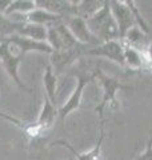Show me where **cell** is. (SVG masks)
I'll list each match as a JSON object with an SVG mask.
<instances>
[{"instance_id": "603a6c76", "label": "cell", "mask_w": 152, "mask_h": 160, "mask_svg": "<svg viewBox=\"0 0 152 160\" xmlns=\"http://www.w3.org/2000/svg\"><path fill=\"white\" fill-rule=\"evenodd\" d=\"M143 53H144V59H145V68H149L152 71V42L149 43L147 51H144Z\"/></svg>"}, {"instance_id": "277c9868", "label": "cell", "mask_w": 152, "mask_h": 160, "mask_svg": "<svg viewBox=\"0 0 152 160\" xmlns=\"http://www.w3.org/2000/svg\"><path fill=\"white\" fill-rule=\"evenodd\" d=\"M92 80H95L94 73H79L78 76H76V83H75L73 88L71 89L69 96L67 98V100H65L62 106L59 107V118L62 120L69 116L76 109H79V107L82 106L84 89Z\"/></svg>"}, {"instance_id": "44dd1931", "label": "cell", "mask_w": 152, "mask_h": 160, "mask_svg": "<svg viewBox=\"0 0 152 160\" xmlns=\"http://www.w3.org/2000/svg\"><path fill=\"white\" fill-rule=\"evenodd\" d=\"M0 119L7 120V122H9V123L15 124V126H16V127L22 128L23 131L25 129V127H27V124H25L24 122H22V120H20V119L15 118V116H11V115H8V113H6V112H0Z\"/></svg>"}, {"instance_id": "8992f818", "label": "cell", "mask_w": 152, "mask_h": 160, "mask_svg": "<svg viewBox=\"0 0 152 160\" xmlns=\"http://www.w3.org/2000/svg\"><path fill=\"white\" fill-rule=\"evenodd\" d=\"M84 56H94V58H104L111 60L120 67L125 68L124 63V44L121 40H112V42L101 43L96 47H91L84 52Z\"/></svg>"}, {"instance_id": "d6986e66", "label": "cell", "mask_w": 152, "mask_h": 160, "mask_svg": "<svg viewBox=\"0 0 152 160\" xmlns=\"http://www.w3.org/2000/svg\"><path fill=\"white\" fill-rule=\"evenodd\" d=\"M22 26L23 24L15 23L13 20L7 18L6 15L0 13V36H3L4 39L12 36V35H16L19 32V29L22 28Z\"/></svg>"}, {"instance_id": "6da1fadb", "label": "cell", "mask_w": 152, "mask_h": 160, "mask_svg": "<svg viewBox=\"0 0 152 160\" xmlns=\"http://www.w3.org/2000/svg\"><path fill=\"white\" fill-rule=\"evenodd\" d=\"M87 26L94 36L100 40V43L120 40L119 29L109 8V2H104L103 7L87 20Z\"/></svg>"}, {"instance_id": "7a4b0ae2", "label": "cell", "mask_w": 152, "mask_h": 160, "mask_svg": "<svg viewBox=\"0 0 152 160\" xmlns=\"http://www.w3.org/2000/svg\"><path fill=\"white\" fill-rule=\"evenodd\" d=\"M95 79H98V82L100 83L101 89H103V95H101L100 103L96 106L95 111L98 112L100 118V123L104 122V112L107 108H118V100H116V95L121 89H125L127 87L123 86L116 78L108 76L105 75L100 68H98L94 72Z\"/></svg>"}, {"instance_id": "9c48e42d", "label": "cell", "mask_w": 152, "mask_h": 160, "mask_svg": "<svg viewBox=\"0 0 152 160\" xmlns=\"http://www.w3.org/2000/svg\"><path fill=\"white\" fill-rule=\"evenodd\" d=\"M104 122L100 123V133L99 138L96 140L95 146L88 149L85 152H78L76 149L71 146L68 142L65 140H56V142H52V146H60L67 148L71 153H73V156L76 158V160H103V153H101V148H103V142H104Z\"/></svg>"}, {"instance_id": "2e32d148", "label": "cell", "mask_w": 152, "mask_h": 160, "mask_svg": "<svg viewBox=\"0 0 152 160\" xmlns=\"http://www.w3.org/2000/svg\"><path fill=\"white\" fill-rule=\"evenodd\" d=\"M59 22H64V19L58 16V15L49 13L42 8H38V7H36V9H33L31 13L27 15V23L39 24V26H44V27H49Z\"/></svg>"}, {"instance_id": "ac0fdd59", "label": "cell", "mask_w": 152, "mask_h": 160, "mask_svg": "<svg viewBox=\"0 0 152 160\" xmlns=\"http://www.w3.org/2000/svg\"><path fill=\"white\" fill-rule=\"evenodd\" d=\"M103 4L104 2H100V0H83V2H78V13H76V16L82 18L84 20H88L103 7Z\"/></svg>"}, {"instance_id": "5b68a950", "label": "cell", "mask_w": 152, "mask_h": 160, "mask_svg": "<svg viewBox=\"0 0 152 160\" xmlns=\"http://www.w3.org/2000/svg\"><path fill=\"white\" fill-rule=\"evenodd\" d=\"M47 28H48L47 43L52 48V51H69V49L85 47L78 43V40L72 36V33L69 32V29L65 26L64 22L55 23Z\"/></svg>"}, {"instance_id": "ffe728a7", "label": "cell", "mask_w": 152, "mask_h": 160, "mask_svg": "<svg viewBox=\"0 0 152 160\" xmlns=\"http://www.w3.org/2000/svg\"><path fill=\"white\" fill-rule=\"evenodd\" d=\"M125 4L128 6V8L131 9V12L134 15V19H135V23H136V27H139L141 31H143L145 35L149 33V27H148V23L144 20V18L141 16V13L139 11L138 6H136V3L134 0H124Z\"/></svg>"}, {"instance_id": "52a82bcc", "label": "cell", "mask_w": 152, "mask_h": 160, "mask_svg": "<svg viewBox=\"0 0 152 160\" xmlns=\"http://www.w3.org/2000/svg\"><path fill=\"white\" fill-rule=\"evenodd\" d=\"M64 23L68 27L69 32L72 33V36L78 40L79 44L89 47V48L101 44L100 40L96 39L92 35V32L89 31V28L87 26V20H84L79 16H71V18L64 19Z\"/></svg>"}, {"instance_id": "7c38bea8", "label": "cell", "mask_w": 152, "mask_h": 160, "mask_svg": "<svg viewBox=\"0 0 152 160\" xmlns=\"http://www.w3.org/2000/svg\"><path fill=\"white\" fill-rule=\"evenodd\" d=\"M7 42L12 43L23 55L28 53V52H39V53H45V55H51L53 51L52 48L48 46V43L44 42H36V40L20 36V35H12L6 39Z\"/></svg>"}, {"instance_id": "7402d4cb", "label": "cell", "mask_w": 152, "mask_h": 160, "mask_svg": "<svg viewBox=\"0 0 152 160\" xmlns=\"http://www.w3.org/2000/svg\"><path fill=\"white\" fill-rule=\"evenodd\" d=\"M136 160H152V135L148 139V142H147V146H145V149L143 151V153H140Z\"/></svg>"}, {"instance_id": "8fae6325", "label": "cell", "mask_w": 152, "mask_h": 160, "mask_svg": "<svg viewBox=\"0 0 152 160\" xmlns=\"http://www.w3.org/2000/svg\"><path fill=\"white\" fill-rule=\"evenodd\" d=\"M87 49H85V47H80V48L69 49V51H53L49 55V60H51L49 64L53 68V72L59 76L65 68L69 67L71 64H73L80 56H83Z\"/></svg>"}, {"instance_id": "4fadbf2b", "label": "cell", "mask_w": 152, "mask_h": 160, "mask_svg": "<svg viewBox=\"0 0 152 160\" xmlns=\"http://www.w3.org/2000/svg\"><path fill=\"white\" fill-rule=\"evenodd\" d=\"M58 118H59V108L44 96L43 107L39 112V116L36 119V122H35V126L40 129V132H44L53 126Z\"/></svg>"}, {"instance_id": "5bb4252c", "label": "cell", "mask_w": 152, "mask_h": 160, "mask_svg": "<svg viewBox=\"0 0 152 160\" xmlns=\"http://www.w3.org/2000/svg\"><path fill=\"white\" fill-rule=\"evenodd\" d=\"M43 86L45 89V98L52 104H55L58 108V91H59V79L58 75L53 72V68L48 64L43 73Z\"/></svg>"}, {"instance_id": "cb8c5ba5", "label": "cell", "mask_w": 152, "mask_h": 160, "mask_svg": "<svg viewBox=\"0 0 152 160\" xmlns=\"http://www.w3.org/2000/svg\"><path fill=\"white\" fill-rule=\"evenodd\" d=\"M11 3H12V0H0V13L6 15V11L11 6Z\"/></svg>"}, {"instance_id": "30bf717a", "label": "cell", "mask_w": 152, "mask_h": 160, "mask_svg": "<svg viewBox=\"0 0 152 160\" xmlns=\"http://www.w3.org/2000/svg\"><path fill=\"white\" fill-rule=\"evenodd\" d=\"M36 7L63 19L76 16L78 13V2L68 0H36Z\"/></svg>"}, {"instance_id": "e0dca14e", "label": "cell", "mask_w": 152, "mask_h": 160, "mask_svg": "<svg viewBox=\"0 0 152 160\" xmlns=\"http://www.w3.org/2000/svg\"><path fill=\"white\" fill-rule=\"evenodd\" d=\"M16 35L36 40V42H44L47 43V36H48V28L44 26H39V24L33 23H25L22 26V28L19 29V32Z\"/></svg>"}, {"instance_id": "3957f363", "label": "cell", "mask_w": 152, "mask_h": 160, "mask_svg": "<svg viewBox=\"0 0 152 160\" xmlns=\"http://www.w3.org/2000/svg\"><path fill=\"white\" fill-rule=\"evenodd\" d=\"M23 56L24 55L12 43L6 40L3 44H0V63H2L4 71L20 89L28 91V87L23 83L19 75V67L23 60Z\"/></svg>"}, {"instance_id": "ba28073f", "label": "cell", "mask_w": 152, "mask_h": 160, "mask_svg": "<svg viewBox=\"0 0 152 160\" xmlns=\"http://www.w3.org/2000/svg\"><path fill=\"white\" fill-rule=\"evenodd\" d=\"M109 8L112 12V16L116 22V26L119 29V38L120 40L123 39L127 32L131 28L136 26L134 15L131 12V9L125 4V2H119V0H109Z\"/></svg>"}, {"instance_id": "d4e9b609", "label": "cell", "mask_w": 152, "mask_h": 160, "mask_svg": "<svg viewBox=\"0 0 152 160\" xmlns=\"http://www.w3.org/2000/svg\"><path fill=\"white\" fill-rule=\"evenodd\" d=\"M4 42H6V39H4L3 36H0V44H3Z\"/></svg>"}, {"instance_id": "9a60e30c", "label": "cell", "mask_w": 152, "mask_h": 160, "mask_svg": "<svg viewBox=\"0 0 152 160\" xmlns=\"http://www.w3.org/2000/svg\"><path fill=\"white\" fill-rule=\"evenodd\" d=\"M124 63H125V68H129L131 71L144 69L145 68L144 53L139 51V49H136L135 47L124 44Z\"/></svg>"}]
</instances>
